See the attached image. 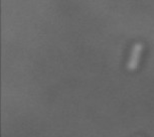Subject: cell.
I'll use <instances>...</instances> for the list:
<instances>
[{"instance_id": "cell-1", "label": "cell", "mask_w": 154, "mask_h": 137, "mask_svg": "<svg viewBox=\"0 0 154 137\" xmlns=\"http://www.w3.org/2000/svg\"><path fill=\"white\" fill-rule=\"evenodd\" d=\"M142 48H143V45H142L141 42H136L135 45H133L131 57H130L129 62L127 64L128 70H134L137 68V66L139 64V60H140Z\"/></svg>"}]
</instances>
